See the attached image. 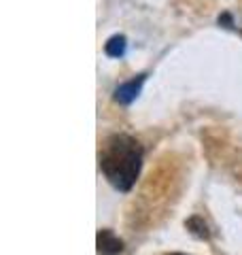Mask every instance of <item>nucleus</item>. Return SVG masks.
Masks as SVG:
<instances>
[{
  "label": "nucleus",
  "mask_w": 242,
  "mask_h": 255,
  "mask_svg": "<svg viewBox=\"0 0 242 255\" xmlns=\"http://www.w3.org/2000/svg\"><path fill=\"white\" fill-rule=\"evenodd\" d=\"M125 47H127L125 36L123 34H115V36L109 38L107 45H104V53H107L109 58H123Z\"/></svg>",
  "instance_id": "nucleus-4"
},
{
  "label": "nucleus",
  "mask_w": 242,
  "mask_h": 255,
  "mask_svg": "<svg viewBox=\"0 0 242 255\" xmlns=\"http://www.w3.org/2000/svg\"><path fill=\"white\" fill-rule=\"evenodd\" d=\"M96 247L100 255H119L123 251V241L113 230H100L96 236Z\"/></svg>",
  "instance_id": "nucleus-3"
},
{
  "label": "nucleus",
  "mask_w": 242,
  "mask_h": 255,
  "mask_svg": "<svg viewBox=\"0 0 242 255\" xmlns=\"http://www.w3.org/2000/svg\"><path fill=\"white\" fill-rule=\"evenodd\" d=\"M170 255H185V253H170Z\"/></svg>",
  "instance_id": "nucleus-6"
},
{
  "label": "nucleus",
  "mask_w": 242,
  "mask_h": 255,
  "mask_svg": "<svg viewBox=\"0 0 242 255\" xmlns=\"http://www.w3.org/2000/svg\"><path fill=\"white\" fill-rule=\"evenodd\" d=\"M142 145L130 134H113L100 149V170L115 189L130 191L142 168Z\"/></svg>",
  "instance_id": "nucleus-1"
},
{
  "label": "nucleus",
  "mask_w": 242,
  "mask_h": 255,
  "mask_svg": "<svg viewBox=\"0 0 242 255\" xmlns=\"http://www.w3.org/2000/svg\"><path fill=\"white\" fill-rule=\"evenodd\" d=\"M185 228L198 238H211V230H208L206 221L202 217H198V215H193V217H189L187 221H185Z\"/></svg>",
  "instance_id": "nucleus-5"
},
{
  "label": "nucleus",
  "mask_w": 242,
  "mask_h": 255,
  "mask_svg": "<svg viewBox=\"0 0 242 255\" xmlns=\"http://www.w3.org/2000/svg\"><path fill=\"white\" fill-rule=\"evenodd\" d=\"M147 81V75H138V77H134L130 79V81H125V83H121L117 90H115V100L119 102V105H132V102L138 98V94L142 90V83Z\"/></svg>",
  "instance_id": "nucleus-2"
}]
</instances>
